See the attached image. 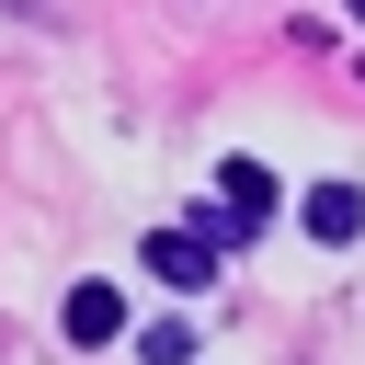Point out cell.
<instances>
[{
	"mask_svg": "<svg viewBox=\"0 0 365 365\" xmlns=\"http://www.w3.org/2000/svg\"><path fill=\"white\" fill-rule=\"evenodd\" d=\"M274 217V171L262 160H228L217 171V240H240V228H262Z\"/></svg>",
	"mask_w": 365,
	"mask_h": 365,
	"instance_id": "6da1fadb",
	"label": "cell"
},
{
	"mask_svg": "<svg viewBox=\"0 0 365 365\" xmlns=\"http://www.w3.org/2000/svg\"><path fill=\"white\" fill-rule=\"evenodd\" d=\"M148 274H160V285H182V297H194V285H205V274H217V240H205V228H194V240H182V228H160V240H148Z\"/></svg>",
	"mask_w": 365,
	"mask_h": 365,
	"instance_id": "7a4b0ae2",
	"label": "cell"
},
{
	"mask_svg": "<svg viewBox=\"0 0 365 365\" xmlns=\"http://www.w3.org/2000/svg\"><path fill=\"white\" fill-rule=\"evenodd\" d=\"M354 228H365V194H354V182H319V194H308V240H331V251H342Z\"/></svg>",
	"mask_w": 365,
	"mask_h": 365,
	"instance_id": "3957f363",
	"label": "cell"
},
{
	"mask_svg": "<svg viewBox=\"0 0 365 365\" xmlns=\"http://www.w3.org/2000/svg\"><path fill=\"white\" fill-rule=\"evenodd\" d=\"M125 331V297L114 285H68V342H114Z\"/></svg>",
	"mask_w": 365,
	"mask_h": 365,
	"instance_id": "277c9868",
	"label": "cell"
}]
</instances>
